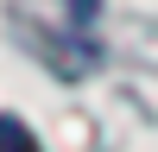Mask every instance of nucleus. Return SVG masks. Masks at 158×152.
I'll return each instance as SVG.
<instances>
[{
	"label": "nucleus",
	"mask_w": 158,
	"mask_h": 152,
	"mask_svg": "<svg viewBox=\"0 0 158 152\" xmlns=\"http://www.w3.org/2000/svg\"><path fill=\"white\" fill-rule=\"evenodd\" d=\"M0 152H44V146L32 139V127H19L13 114H0Z\"/></svg>",
	"instance_id": "obj_1"
}]
</instances>
